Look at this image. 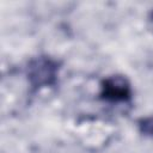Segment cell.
Segmentation results:
<instances>
[{
	"label": "cell",
	"mask_w": 153,
	"mask_h": 153,
	"mask_svg": "<svg viewBox=\"0 0 153 153\" xmlns=\"http://www.w3.org/2000/svg\"><path fill=\"white\" fill-rule=\"evenodd\" d=\"M60 63L49 56L41 55L32 59L26 68L27 80L32 90L54 86L57 81Z\"/></svg>",
	"instance_id": "cell-1"
},
{
	"label": "cell",
	"mask_w": 153,
	"mask_h": 153,
	"mask_svg": "<svg viewBox=\"0 0 153 153\" xmlns=\"http://www.w3.org/2000/svg\"><path fill=\"white\" fill-rule=\"evenodd\" d=\"M99 96L109 102H127L131 98V87L126 76L111 75L102 81Z\"/></svg>",
	"instance_id": "cell-2"
},
{
	"label": "cell",
	"mask_w": 153,
	"mask_h": 153,
	"mask_svg": "<svg viewBox=\"0 0 153 153\" xmlns=\"http://www.w3.org/2000/svg\"><path fill=\"white\" fill-rule=\"evenodd\" d=\"M137 126H139V130L141 134H143L145 136L153 137V116L139 120Z\"/></svg>",
	"instance_id": "cell-3"
},
{
	"label": "cell",
	"mask_w": 153,
	"mask_h": 153,
	"mask_svg": "<svg viewBox=\"0 0 153 153\" xmlns=\"http://www.w3.org/2000/svg\"><path fill=\"white\" fill-rule=\"evenodd\" d=\"M147 25H148V29L151 30V32L153 33V10L147 16Z\"/></svg>",
	"instance_id": "cell-4"
}]
</instances>
